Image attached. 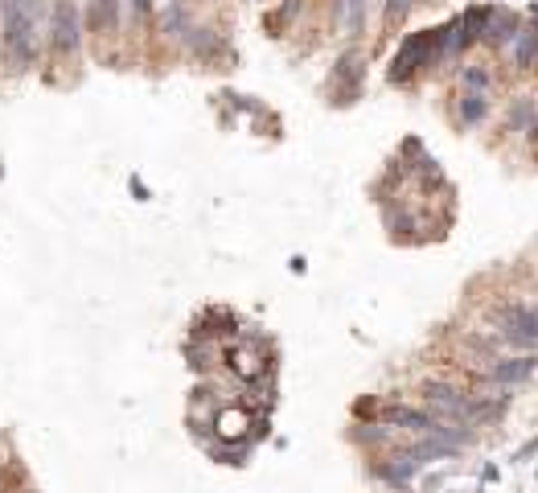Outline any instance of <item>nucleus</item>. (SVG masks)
<instances>
[{"label": "nucleus", "mask_w": 538, "mask_h": 493, "mask_svg": "<svg viewBox=\"0 0 538 493\" xmlns=\"http://www.w3.org/2000/svg\"><path fill=\"white\" fill-rule=\"evenodd\" d=\"M38 49V0H0V54L13 70L30 66Z\"/></svg>", "instance_id": "1"}, {"label": "nucleus", "mask_w": 538, "mask_h": 493, "mask_svg": "<svg viewBox=\"0 0 538 493\" xmlns=\"http://www.w3.org/2000/svg\"><path fill=\"white\" fill-rule=\"evenodd\" d=\"M444 49V30H436V33H415L407 46H403V54L395 58V78H407L412 70H420V66H428L436 54Z\"/></svg>", "instance_id": "2"}, {"label": "nucleus", "mask_w": 538, "mask_h": 493, "mask_svg": "<svg viewBox=\"0 0 538 493\" xmlns=\"http://www.w3.org/2000/svg\"><path fill=\"white\" fill-rule=\"evenodd\" d=\"M501 338L514 341V346H538V304L506 313L501 317Z\"/></svg>", "instance_id": "3"}, {"label": "nucleus", "mask_w": 538, "mask_h": 493, "mask_svg": "<svg viewBox=\"0 0 538 493\" xmlns=\"http://www.w3.org/2000/svg\"><path fill=\"white\" fill-rule=\"evenodd\" d=\"M54 49L58 54H74L79 49V9L70 0H58L54 4Z\"/></svg>", "instance_id": "4"}, {"label": "nucleus", "mask_w": 538, "mask_h": 493, "mask_svg": "<svg viewBox=\"0 0 538 493\" xmlns=\"http://www.w3.org/2000/svg\"><path fill=\"white\" fill-rule=\"evenodd\" d=\"M534 366H538L534 354H518V358H501L498 366L490 370V378L493 383H501V387H509V383H522V378L534 374Z\"/></svg>", "instance_id": "5"}, {"label": "nucleus", "mask_w": 538, "mask_h": 493, "mask_svg": "<svg viewBox=\"0 0 538 493\" xmlns=\"http://www.w3.org/2000/svg\"><path fill=\"white\" fill-rule=\"evenodd\" d=\"M534 49H538V25H522L518 38H514V62L530 66V62H534Z\"/></svg>", "instance_id": "6"}, {"label": "nucleus", "mask_w": 538, "mask_h": 493, "mask_svg": "<svg viewBox=\"0 0 538 493\" xmlns=\"http://www.w3.org/2000/svg\"><path fill=\"white\" fill-rule=\"evenodd\" d=\"M485 116H490V103H485V95H477V91H464V95H460V119H464V124H481Z\"/></svg>", "instance_id": "7"}, {"label": "nucleus", "mask_w": 538, "mask_h": 493, "mask_svg": "<svg viewBox=\"0 0 538 493\" xmlns=\"http://www.w3.org/2000/svg\"><path fill=\"white\" fill-rule=\"evenodd\" d=\"M116 9H119V0H95V13H91L95 30H116Z\"/></svg>", "instance_id": "8"}, {"label": "nucleus", "mask_w": 538, "mask_h": 493, "mask_svg": "<svg viewBox=\"0 0 538 493\" xmlns=\"http://www.w3.org/2000/svg\"><path fill=\"white\" fill-rule=\"evenodd\" d=\"M230 358H235V370H239V374H247V378H259V374H264V362H259V354H251V349H235Z\"/></svg>", "instance_id": "9"}, {"label": "nucleus", "mask_w": 538, "mask_h": 493, "mask_svg": "<svg viewBox=\"0 0 538 493\" xmlns=\"http://www.w3.org/2000/svg\"><path fill=\"white\" fill-rule=\"evenodd\" d=\"M518 38V21L514 17H498L493 21V30H490V41H498V46H506V41Z\"/></svg>", "instance_id": "10"}, {"label": "nucleus", "mask_w": 538, "mask_h": 493, "mask_svg": "<svg viewBox=\"0 0 538 493\" xmlns=\"http://www.w3.org/2000/svg\"><path fill=\"white\" fill-rule=\"evenodd\" d=\"M464 87H469V91H477V95H485V87H490V70L469 66V70H464Z\"/></svg>", "instance_id": "11"}, {"label": "nucleus", "mask_w": 538, "mask_h": 493, "mask_svg": "<svg viewBox=\"0 0 538 493\" xmlns=\"http://www.w3.org/2000/svg\"><path fill=\"white\" fill-rule=\"evenodd\" d=\"M243 424H247V419L239 416V411H222V416H218V432H222V436H239V432H243Z\"/></svg>", "instance_id": "12"}, {"label": "nucleus", "mask_w": 538, "mask_h": 493, "mask_svg": "<svg viewBox=\"0 0 538 493\" xmlns=\"http://www.w3.org/2000/svg\"><path fill=\"white\" fill-rule=\"evenodd\" d=\"M526 119H530V103H526V99H522V103H518V111L509 116V128H526Z\"/></svg>", "instance_id": "13"}, {"label": "nucleus", "mask_w": 538, "mask_h": 493, "mask_svg": "<svg viewBox=\"0 0 538 493\" xmlns=\"http://www.w3.org/2000/svg\"><path fill=\"white\" fill-rule=\"evenodd\" d=\"M345 9H350V25L358 30L362 25V0H345Z\"/></svg>", "instance_id": "14"}, {"label": "nucleus", "mask_w": 538, "mask_h": 493, "mask_svg": "<svg viewBox=\"0 0 538 493\" xmlns=\"http://www.w3.org/2000/svg\"><path fill=\"white\" fill-rule=\"evenodd\" d=\"M407 9V0H391V13H403Z\"/></svg>", "instance_id": "15"}, {"label": "nucleus", "mask_w": 538, "mask_h": 493, "mask_svg": "<svg viewBox=\"0 0 538 493\" xmlns=\"http://www.w3.org/2000/svg\"><path fill=\"white\" fill-rule=\"evenodd\" d=\"M136 4V13H148V0H132Z\"/></svg>", "instance_id": "16"}]
</instances>
